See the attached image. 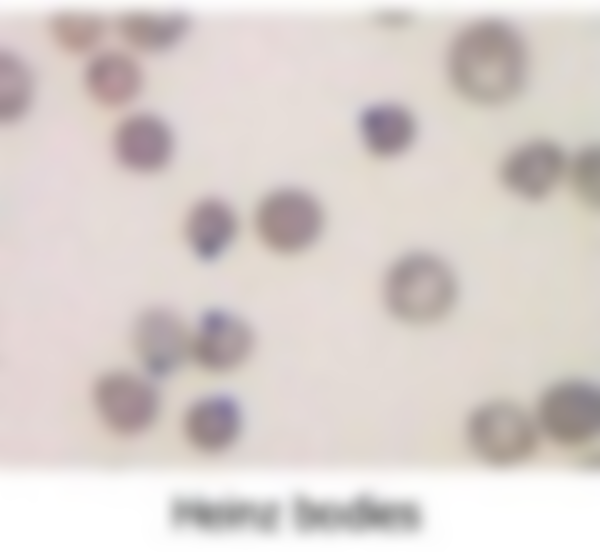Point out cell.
<instances>
[{
  "label": "cell",
  "instance_id": "16",
  "mask_svg": "<svg viewBox=\"0 0 600 552\" xmlns=\"http://www.w3.org/2000/svg\"><path fill=\"white\" fill-rule=\"evenodd\" d=\"M34 77L27 63L12 51L0 53V118L13 123L22 118L34 97Z\"/></svg>",
  "mask_w": 600,
  "mask_h": 552
},
{
  "label": "cell",
  "instance_id": "7",
  "mask_svg": "<svg viewBox=\"0 0 600 552\" xmlns=\"http://www.w3.org/2000/svg\"><path fill=\"white\" fill-rule=\"evenodd\" d=\"M255 343L254 330L244 317L226 308H210L191 331V359L204 371L224 374L243 366Z\"/></svg>",
  "mask_w": 600,
  "mask_h": 552
},
{
  "label": "cell",
  "instance_id": "5",
  "mask_svg": "<svg viewBox=\"0 0 600 552\" xmlns=\"http://www.w3.org/2000/svg\"><path fill=\"white\" fill-rule=\"evenodd\" d=\"M93 402L102 422L122 436L138 435L150 428L161 406L150 376L125 369L110 370L96 380Z\"/></svg>",
  "mask_w": 600,
  "mask_h": 552
},
{
  "label": "cell",
  "instance_id": "17",
  "mask_svg": "<svg viewBox=\"0 0 600 552\" xmlns=\"http://www.w3.org/2000/svg\"><path fill=\"white\" fill-rule=\"evenodd\" d=\"M181 520L209 528L238 525H266L273 522L275 509L245 504H210L205 502H185L177 507Z\"/></svg>",
  "mask_w": 600,
  "mask_h": 552
},
{
  "label": "cell",
  "instance_id": "14",
  "mask_svg": "<svg viewBox=\"0 0 600 552\" xmlns=\"http://www.w3.org/2000/svg\"><path fill=\"white\" fill-rule=\"evenodd\" d=\"M183 429L188 441L204 452L229 448L242 429V413L227 395L211 394L192 403L185 412Z\"/></svg>",
  "mask_w": 600,
  "mask_h": 552
},
{
  "label": "cell",
  "instance_id": "19",
  "mask_svg": "<svg viewBox=\"0 0 600 552\" xmlns=\"http://www.w3.org/2000/svg\"><path fill=\"white\" fill-rule=\"evenodd\" d=\"M600 154L596 146H587L568 158L565 181L584 205L599 204Z\"/></svg>",
  "mask_w": 600,
  "mask_h": 552
},
{
  "label": "cell",
  "instance_id": "8",
  "mask_svg": "<svg viewBox=\"0 0 600 552\" xmlns=\"http://www.w3.org/2000/svg\"><path fill=\"white\" fill-rule=\"evenodd\" d=\"M132 344L141 366L150 377H167L191 359V331L175 311L152 307L137 316Z\"/></svg>",
  "mask_w": 600,
  "mask_h": 552
},
{
  "label": "cell",
  "instance_id": "15",
  "mask_svg": "<svg viewBox=\"0 0 600 552\" xmlns=\"http://www.w3.org/2000/svg\"><path fill=\"white\" fill-rule=\"evenodd\" d=\"M190 26V19L183 13L132 11L117 18L115 29L127 46L150 54L173 48L186 37Z\"/></svg>",
  "mask_w": 600,
  "mask_h": 552
},
{
  "label": "cell",
  "instance_id": "9",
  "mask_svg": "<svg viewBox=\"0 0 600 552\" xmlns=\"http://www.w3.org/2000/svg\"><path fill=\"white\" fill-rule=\"evenodd\" d=\"M568 157L549 139H532L512 149L502 160L499 180L513 196L538 202L565 181Z\"/></svg>",
  "mask_w": 600,
  "mask_h": 552
},
{
  "label": "cell",
  "instance_id": "1",
  "mask_svg": "<svg viewBox=\"0 0 600 552\" xmlns=\"http://www.w3.org/2000/svg\"><path fill=\"white\" fill-rule=\"evenodd\" d=\"M447 75L464 99L483 106L512 100L523 88L529 69L526 45L506 21L471 22L453 38L446 58Z\"/></svg>",
  "mask_w": 600,
  "mask_h": 552
},
{
  "label": "cell",
  "instance_id": "2",
  "mask_svg": "<svg viewBox=\"0 0 600 552\" xmlns=\"http://www.w3.org/2000/svg\"><path fill=\"white\" fill-rule=\"evenodd\" d=\"M379 293L390 317L410 326H427L444 320L456 308L460 280L444 257L414 249L390 261L381 276Z\"/></svg>",
  "mask_w": 600,
  "mask_h": 552
},
{
  "label": "cell",
  "instance_id": "6",
  "mask_svg": "<svg viewBox=\"0 0 600 552\" xmlns=\"http://www.w3.org/2000/svg\"><path fill=\"white\" fill-rule=\"evenodd\" d=\"M536 426L552 441L568 446L589 442L600 428V393L593 383L569 378L542 394Z\"/></svg>",
  "mask_w": 600,
  "mask_h": 552
},
{
  "label": "cell",
  "instance_id": "10",
  "mask_svg": "<svg viewBox=\"0 0 600 552\" xmlns=\"http://www.w3.org/2000/svg\"><path fill=\"white\" fill-rule=\"evenodd\" d=\"M117 162L139 174L156 173L171 161L175 138L169 124L151 112H135L120 120L112 134Z\"/></svg>",
  "mask_w": 600,
  "mask_h": 552
},
{
  "label": "cell",
  "instance_id": "18",
  "mask_svg": "<svg viewBox=\"0 0 600 552\" xmlns=\"http://www.w3.org/2000/svg\"><path fill=\"white\" fill-rule=\"evenodd\" d=\"M107 30L105 20L94 13L60 12L49 22L53 41L70 54H86L102 42Z\"/></svg>",
  "mask_w": 600,
  "mask_h": 552
},
{
  "label": "cell",
  "instance_id": "11",
  "mask_svg": "<svg viewBox=\"0 0 600 552\" xmlns=\"http://www.w3.org/2000/svg\"><path fill=\"white\" fill-rule=\"evenodd\" d=\"M241 231L239 212L233 204L219 196H204L196 200L183 221L188 249L204 262L226 255L237 243Z\"/></svg>",
  "mask_w": 600,
  "mask_h": 552
},
{
  "label": "cell",
  "instance_id": "4",
  "mask_svg": "<svg viewBox=\"0 0 600 552\" xmlns=\"http://www.w3.org/2000/svg\"><path fill=\"white\" fill-rule=\"evenodd\" d=\"M536 423L518 406L492 401L480 406L468 421L472 450L494 466H512L529 457L537 442Z\"/></svg>",
  "mask_w": 600,
  "mask_h": 552
},
{
  "label": "cell",
  "instance_id": "13",
  "mask_svg": "<svg viewBox=\"0 0 600 552\" xmlns=\"http://www.w3.org/2000/svg\"><path fill=\"white\" fill-rule=\"evenodd\" d=\"M84 87L90 98L106 108H119L140 94L144 74L137 60L121 50L94 54L83 73Z\"/></svg>",
  "mask_w": 600,
  "mask_h": 552
},
{
  "label": "cell",
  "instance_id": "3",
  "mask_svg": "<svg viewBox=\"0 0 600 552\" xmlns=\"http://www.w3.org/2000/svg\"><path fill=\"white\" fill-rule=\"evenodd\" d=\"M327 215L321 200L310 190L282 185L262 194L255 202L250 227L257 243L268 253L298 257L322 239Z\"/></svg>",
  "mask_w": 600,
  "mask_h": 552
},
{
  "label": "cell",
  "instance_id": "12",
  "mask_svg": "<svg viewBox=\"0 0 600 552\" xmlns=\"http://www.w3.org/2000/svg\"><path fill=\"white\" fill-rule=\"evenodd\" d=\"M360 141L367 153L377 159H392L410 149L418 125L412 111L393 101L372 103L362 109L357 120Z\"/></svg>",
  "mask_w": 600,
  "mask_h": 552
}]
</instances>
